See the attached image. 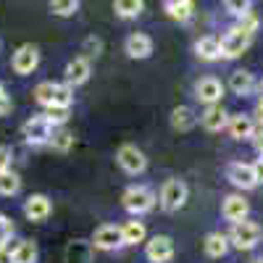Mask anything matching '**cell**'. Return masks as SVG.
<instances>
[{"label":"cell","mask_w":263,"mask_h":263,"mask_svg":"<svg viewBox=\"0 0 263 263\" xmlns=\"http://www.w3.org/2000/svg\"><path fill=\"white\" fill-rule=\"evenodd\" d=\"M121 205L132 216H142V213L153 211V205H156V195H153V190L145 187V184H135V187H129L121 195Z\"/></svg>","instance_id":"1"},{"label":"cell","mask_w":263,"mask_h":263,"mask_svg":"<svg viewBox=\"0 0 263 263\" xmlns=\"http://www.w3.org/2000/svg\"><path fill=\"white\" fill-rule=\"evenodd\" d=\"M260 227L255 221H237L232 224V232H229V242L237 248V250H253L258 242H260Z\"/></svg>","instance_id":"2"},{"label":"cell","mask_w":263,"mask_h":263,"mask_svg":"<svg viewBox=\"0 0 263 263\" xmlns=\"http://www.w3.org/2000/svg\"><path fill=\"white\" fill-rule=\"evenodd\" d=\"M21 132H24V140L37 147V145H48L50 142L55 126L50 124V119L45 114H42V116H32L24 126H21Z\"/></svg>","instance_id":"3"},{"label":"cell","mask_w":263,"mask_h":263,"mask_svg":"<svg viewBox=\"0 0 263 263\" xmlns=\"http://www.w3.org/2000/svg\"><path fill=\"white\" fill-rule=\"evenodd\" d=\"M187 195H190V190H187V184H184L182 179H168V182H163V187H161V208L168 211V213L184 208Z\"/></svg>","instance_id":"4"},{"label":"cell","mask_w":263,"mask_h":263,"mask_svg":"<svg viewBox=\"0 0 263 263\" xmlns=\"http://www.w3.org/2000/svg\"><path fill=\"white\" fill-rule=\"evenodd\" d=\"M116 161L126 174H132V177H135V174H142L147 168V158L137 145H121L119 153H116Z\"/></svg>","instance_id":"5"},{"label":"cell","mask_w":263,"mask_h":263,"mask_svg":"<svg viewBox=\"0 0 263 263\" xmlns=\"http://www.w3.org/2000/svg\"><path fill=\"white\" fill-rule=\"evenodd\" d=\"M250 32H245L242 27H234V29H229L227 32V37L221 40V58H239L245 50H248V45H250Z\"/></svg>","instance_id":"6"},{"label":"cell","mask_w":263,"mask_h":263,"mask_svg":"<svg viewBox=\"0 0 263 263\" xmlns=\"http://www.w3.org/2000/svg\"><path fill=\"white\" fill-rule=\"evenodd\" d=\"M227 179L239 187V190H253L258 187V177H255V168L253 163H242V161H234L227 166Z\"/></svg>","instance_id":"7"},{"label":"cell","mask_w":263,"mask_h":263,"mask_svg":"<svg viewBox=\"0 0 263 263\" xmlns=\"http://www.w3.org/2000/svg\"><path fill=\"white\" fill-rule=\"evenodd\" d=\"M121 245H124V237H121V227H116V224H103L92 234L95 250H116Z\"/></svg>","instance_id":"8"},{"label":"cell","mask_w":263,"mask_h":263,"mask_svg":"<svg viewBox=\"0 0 263 263\" xmlns=\"http://www.w3.org/2000/svg\"><path fill=\"white\" fill-rule=\"evenodd\" d=\"M145 255L150 263H168L174 258V242H171V237L166 234H156L150 239V242L145 245Z\"/></svg>","instance_id":"9"},{"label":"cell","mask_w":263,"mask_h":263,"mask_svg":"<svg viewBox=\"0 0 263 263\" xmlns=\"http://www.w3.org/2000/svg\"><path fill=\"white\" fill-rule=\"evenodd\" d=\"M37 63H40V50L34 45H21L16 53H13V71L18 77H27L37 69Z\"/></svg>","instance_id":"10"},{"label":"cell","mask_w":263,"mask_h":263,"mask_svg":"<svg viewBox=\"0 0 263 263\" xmlns=\"http://www.w3.org/2000/svg\"><path fill=\"white\" fill-rule=\"evenodd\" d=\"M221 95H224V84L216 77H203L195 84V98L200 103H205V105H216L218 100H221Z\"/></svg>","instance_id":"11"},{"label":"cell","mask_w":263,"mask_h":263,"mask_svg":"<svg viewBox=\"0 0 263 263\" xmlns=\"http://www.w3.org/2000/svg\"><path fill=\"white\" fill-rule=\"evenodd\" d=\"M248 211H250V205H248V200H245L242 195H227V197H224L221 216L227 218V221H232V224L245 221V218H248Z\"/></svg>","instance_id":"12"},{"label":"cell","mask_w":263,"mask_h":263,"mask_svg":"<svg viewBox=\"0 0 263 263\" xmlns=\"http://www.w3.org/2000/svg\"><path fill=\"white\" fill-rule=\"evenodd\" d=\"M24 213L32 221H45V218L53 213V203L48 195H29L24 203Z\"/></svg>","instance_id":"13"},{"label":"cell","mask_w":263,"mask_h":263,"mask_svg":"<svg viewBox=\"0 0 263 263\" xmlns=\"http://www.w3.org/2000/svg\"><path fill=\"white\" fill-rule=\"evenodd\" d=\"M124 48H126L129 58L142 61V58H150V53H153V40L147 34H142V32H132L126 37V42H124Z\"/></svg>","instance_id":"14"},{"label":"cell","mask_w":263,"mask_h":263,"mask_svg":"<svg viewBox=\"0 0 263 263\" xmlns=\"http://www.w3.org/2000/svg\"><path fill=\"white\" fill-rule=\"evenodd\" d=\"M90 58H84V55H79V58H74V61H69V66H66V84L69 87H79V84H84L87 79H90Z\"/></svg>","instance_id":"15"},{"label":"cell","mask_w":263,"mask_h":263,"mask_svg":"<svg viewBox=\"0 0 263 263\" xmlns=\"http://www.w3.org/2000/svg\"><path fill=\"white\" fill-rule=\"evenodd\" d=\"M195 55L200 58V61H216V58H221V40L208 34V37H200L195 42Z\"/></svg>","instance_id":"16"},{"label":"cell","mask_w":263,"mask_h":263,"mask_svg":"<svg viewBox=\"0 0 263 263\" xmlns=\"http://www.w3.org/2000/svg\"><path fill=\"white\" fill-rule=\"evenodd\" d=\"M203 250H205L208 258H224V255L229 253V237L221 234V232H211V234H205Z\"/></svg>","instance_id":"17"},{"label":"cell","mask_w":263,"mask_h":263,"mask_svg":"<svg viewBox=\"0 0 263 263\" xmlns=\"http://www.w3.org/2000/svg\"><path fill=\"white\" fill-rule=\"evenodd\" d=\"M227 121H229V116H227V111L221 105H208L205 108V114L200 116V124L208 129V132H221L224 126H227Z\"/></svg>","instance_id":"18"},{"label":"cell","mask_w":263,"mask_h":263,"mask_svg":"<svg viewBox=\"0 0 263 263\" xmlns=\"http://www.w3.org/2000/svg\"><path fill=\"white\" fill-rule=\"evenodd\" d=\"M227 129H229V135H232L234 140H250V137H253V121H250V116H245V114L229 116Z\"/></svg>","instance_id":"19"},{"label":"cell","mask_w":263,"mask_h":263,"mask_svg":"<svg viewBox=\"0 0 263 263\" xmlns=\"http://www.w3.org/2000/svg\"><path fill=\"white\" fill-rule=\"evenodd\" d=\"M92 242H84V239H74L66 248V260L69 263H90L92 260Z\"/></svg>","instance_id":"20"},{"label":"cell","mask_w":263,"mask_h":263,"mask_svg":"<svg viewBox=\"0 0 263 263\" xmlns=\"http://www.w3.org/2000/svg\"><path fill=\"white\" fill-rule=\"evenodd\" d=\"M195 124H197V116L190 105H177L171 111V126L177 132H190Z\"/></svg>","instance_id":"21"},{"label":"cell","mask_w":263,"mask_h":263,"mask_svg":"<svg viewBox=\"0 0 263 263\" xmlns=\"http://www.w3.org/2000/svg\"><path fill=\"white\" fill-rule=\"evenodd\" d=\"M253 87H255V79H253L250 71L239 69V71H234V74L229 77V90H232L234 95H250Z\"/></svg>","instance_id":"22"},{"label":"cell","mask_w":263,"mask_h":263,"mask_svg":"<svg viewBox=\"0 0 263 263\" xmlns=\"http://www.w3.org/2000/svg\"><path fill=\"white\" fill-rule=\"evenodd\" d=\"M163 8H166V13H168L174 21H187V18L192 16L195 3H192V0H166Z\"/></svg>","instance_id":"23"},{"label":"cell","mask_w":263,"mask_h":263,"mask_svg":"<svg viewBox=\"0 0 263 263\" xmlns=\"http://www.w3.org/2000/svg\"><path fill=\"white\" fill-rule=\"evenodd\" d=\"M121 237H124V245H140V242H145L147 229L142 221H126L121 227Z\"/></svg>","instance_id":"24"},{"label":"cell","mask_w":263,"mask_h":263,"mask_svg":"<svg viewBox=\"0 0 263 263\" xmlns=\"http://www.w3.org/2000/svg\"><path fill=\"white\" fill-rule=\"evenodd\" d=\"M55 95H58V84H55V82H40V84L34 87V100H37L40 105H45L48 111H50L53 103H55Z\"/></svg>","instance_id":"25"},{"label":"cell","mask_w":263,"mask_h":263,"mask_svg":"<svg viewBox=\"0 0 263 263\" xmlns=\"http://www.w3.org/2000/svg\"><path fill=\"white\" fill-rule=\"evenodd\" d=\"M145 8V0H114V11L121 18H137Z\"/></svg>","instance_id":"26"},{"label":"cell","mask_w":263,"mask_h":263,"mask_svg":"<svg viewBox=\"0 0 263 263\" xmlns=\"http://www.w3.org/2000/svg\"><path fill=\"white\" fill-rule=\"evenodd\" d=\"M13 263H37V245L24 239L13 248Z\"/></svg>","instance_id":"27"},{"label":"cell","mask_w":263,"mask_h":263,"mask_svg":"<svg viewBox=\"0 0 263 263\" xmlns=\"http://www.w3.org/2000/svg\"><path fill=\"white\" fill-rule=\"evenodd\" d=\"M18 190H21L18 174H13V171H3V174H0V195H3V197H13V195H18Z\"/></svg>","instance_id":"28"},{"label":"cell","mask_w":263,"mask_h":263,"mask_svg":"<svg viewBox=\"0 0 263 263\" xmlns=\"http://www.w3.org/2000/svg\"><path fill=\"white\" fill-rule=\"evenodd\" d=\"M50 11L61 18H69L79 11V0H50Z\"/></svg>","instance_id":"29"},{"label":"cell","mask_w":263,"mask_h":263,"mask_svg":"<svg viewBox=\"0 0 263 263\" xmlns=\"http://www.w3.org/2000/svg\"><path fill=\"white\" fill-rule=\"evenodd\" d=\"M74 145V135L71 132H66V129H58V132H53V137H50V147L53 150H58V153H66Z\"/></svg>","instance_id":"30"},{"label":"cell","mask_w":263,"mask_h":263,"mask_svg":"<svg viewBox=\"0 0 263 263\" xmlns=\"http://www.w3.org/2000/svg\"><path fill=\"white\" fill-rule=\"evenodd\" d=\"M250 3H253V0H224V8H227L232 16L242 18V16L250 13Z\"/></svg>","instance_id":"31"},{"label":"cell","mask_w":263,"mask_h":263,"mask_svg":"<svg viewBox=\"0 0 263 263\" xmlns=\"http://www.w3.org/2000/svg\"><path fill=\"white\" fill-rule=\"evenodd\" d=\"M13 234V224H11V218L6 213H0V245H6L8 239Z\"/></svg>","instance_id":"32"},{"label":"cell","mask_w":263,"mask_h":263,"mask_svg":"<svg viewBox=\"0 0 263 263\" xmlns=\"http://www.w3.org/2000/svg\"><path fill=\"white\" fill-rule=\"evenodd\" d=\"M11 163H13V150L8 145H0V174L11 171Z\"/></svg>","instance_id":"33"},{"label":"cell","mask_w":263,"mask_h":263,"mask_svg":"<svg viewBox=\"0 0 263 263\" xmlns=\"http://www.w3.org/2000/svg\"><path fill=\"white\" fill-rule=\"evenodd\" d=\"M100 50H103V42H100L98 37H87V42H84V53H87V55H84V58H92V55L98 58Z\"/></svg>","instance_id":"34"},{"label":"cell","mask_w":263,"mask_h":263,"mask_svg":"<svg viewBox=\"0 0 263 263\" xmlns=\"http://www.w3.org/2000/svg\"><path fill=\"white\" fill-rule=\"evenodd\" d=\"M0 263H13V248L0 245Z\"/></svg>","instance_id":"35"},{"label":"cell","mask_w":263,"mask_h":263,"mask_svg":"<svg viewBox=\"0 0 263 263\" xmlns=\"http://www.w3.org/2000/svg\"><path fill=\"white\" fill-rule=\"evenodd\" d=\"M253 168H255V177H258V184L263 182V153L255 158V163H253Z\"/></svg>","instance_id":"36"},{"label":"cell","mask_w":263,"mask_h":263,"mask_svg":"<svg viewBox=\"0 0 263 263\" xmlns=\"http://www.w3.org/2000/svg\"><path fill=\"white\" fill-rule=\"evenodd\" d=\"M11 108H13L11 98H6V100H0V116H6V114H11Z\"/></svg>","instance_id":"37"},{"label":"cell","mask_w":263,"mask_h":263,"mask_svg":"<svg viewBox=\"0 0 263 263\" xmlns=\"http://www.w3.org/2000/svg\"><path fill=\"white\" fill-rule=\"evenodd\" d=\"M253 142H255V150H258V153H263V129L258 132V137H253Z\"/></svg>","instance_id":"38"},{"label":"cell","mask_w":263,"mask_h":263,"mask_svg":"<svg viewBox=\"0 0 263 263\" xmlns=\"http://www.w3.org/2000/svg\"><path fill=\"white\" fill-rule=\"evenodd\" d=\"M255 116H258V121H260V126H263V98H260L258 105H255Z\"/></svg>","instance_id":"39"},{"label":"cell","mask_w":263,"mask_h":263,"mask_svg":"<svg viewBox=\"0 0 263 263\" xmlns=\"http://www.w3.org/2000/svg\"><path fill=\"white\" fill-rule=\"evenodd\" d=\"M6 98H8V92H6V84L0 82V100H6Z\"/></svg>","instance_id":"40"},{"label":"cell","mask_w":263,"mask_h":263,"mask_svg":"<svg viewBox=\"0 0 263 263\" xmlns=\"http://www.w3.org/2000/svg\"><path fill=\"white\" fill-rule=\"evenodd\" d=\"M250 263H263V258H255V260H250Z\"/></svg>","instance_id":"41"}]
</instances>
